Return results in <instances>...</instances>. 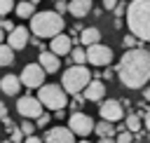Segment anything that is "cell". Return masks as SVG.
Wrapping results in <instances>:
<instances>
[{"label": "cell", "instance_id": "cell-1", "mask_svg": "<svg viewBox=\"0 0 150 143\" xmlns=\"http://www.w3.org/2000/svg\"><path fill=\"white\" fill-rule=\"evenodd\" d=\"M115 73L127 89H143L150 82V52L145 47H129L120 56Z\"/></svg>", "mask_w": 150, "mask_h": 143}, {"label": "cell", "instance_id": "cell-2", "mask_svg": "<svg viewBox=\"0 0 150 143\" xmlns=\"http://www.w3.org/2000/svg\"><path fill=\"white\" fill-rule=\"evenodd\" d=\"M127 26L143 42H150V0H131L127 7Z\"/></svg>", "mask_w": 150, "mask_h": 143}, {"label": "cell", "instance_id": "cell-3", "mask_svg": "<svg viewBox=\"0 0 150 143\" xmlns=\"http://www.w3.org/2000/svg\"><path fill=\"white\" fill-rule=\"evenodd\" d=\"M66 28V21H63V14L56 12V9H45V12H38L30 16V30L33 35L38 38H54L59 33H63Z\"/></svg>", "mask_w": 150, "mask_h": 143}, {"label": "cell", "instance_id": "cell-4", "mask_svg": "<svg viewBox=\"0 0 150 143\" xmlns=\"http://www.w3.org/2000/svg\"><path fill=\"white\" fill-rule=\"evenodd\" d=\"M89 82H91V75H89V68H87L84 63H73V66L66 68L63 75H61V84H63L66 91L73 94V96H75V94H82Z\"/></svg>", "mask_w": 150, "mask_h": 143}, {"label": "cell", "instance_id": "cell-5", "mask_svg": "<svg viewBox=\"0 0 150 143\" xmlns=\"http://www.w3.org/2000/svg\"><path fill=\"white\" fill-rule=\"evenodd\" d=\"M38 98L47 110H54V113L68 105V91L63 84H42L38 89Z\"/></svg>", "mask_w": 150, "mask_h": 143}, {"label": "cell", "instance_id": "cell-6", "mask_svg": "<svg viewBox=\"0 0 150 143\" xmlns=\"http://www.w3.org/2000/svg\"><path fill=\"white\" fill-rule=\"evenodd\" d=\"M45 77H47V70L42 68L40 61H38V63H28V66H23V70H21V82H23V87H28V89H40V87L45 84Z\"/></svg>", "mask_w": 150, "mask_h": 143}, {"label": "cell", "instance_id": "cell-7", "mask_svg": "<svg viewBox=\"0 0 150 143\" xmlns=\"http://www.w3.org/2000/svg\"><path fill=\"white\" fill-rule=\"evenodd\" d=\"M16 113H19L21 117H30V120H38V117L45 113V105H42V101H40L38 96L23 94V96H19V101H16Z\"/></svg>", "mask_w": 150, "mask_h": 143}, {"label": "cell", "instance_id": "cell-8", "mask_svg": "<svg viewBox=\"0 0 150 143\" xmlns=\"http://www.w3.org/2000/svg\"><path fill=\"white\" fill-rule=\"evenodd\" d=\"M87 59L94 68H103V66H110L112 63V49L108 45H101V42H94L87 47Z\"/></svg>", "mask_w": 150, "mask_h": 143}, {"label": "cell", "instance_id": "cell-9", "mask_svg": "<svg viewBox=\"0 0 150 143\" xmlns=\"http://www.w3.org/2000/svg\"><path fill=\"white\" fill-rule=\"evenodd\" d=\"M68 127H70L80 138H87V136L96 129L94 120H91L87 113H82V110H73V115L68 117Z\"/></svg>", "mask_w": 150, "mask_h": 143}, {"label": "cell", "instance_id": "cell-10", "mask_svg": "<svg viewBox=\"0 0 150 143\" xmlns=\"http://www.w3.org/2000/svg\"><path fill=\"white\" fill-rule=\"evenodd\" d=\"M98 113H101L103 120L120 122V120H124V103H122V101H115V98H103Z\"/></svg>", "mask_w": 150, "mask_h": 143}, {"label": "cell", "instance_id": "cell-11", "mask_svg": "<svg viewBox=\"0 0 150 143\" xmlns=\"http://www.w3.org/2000/svg\"><path fill=\"white\" fill-rule=\"evenodd\" d=\"M75 131L66 124V127H61V124H56V127H52L47 134H45V141L47 143H73L75 141Z\"/></svg>", "mask_w": 150, "mask_h": 143}, {"label": "cell", "instance_id": "cell-12", "mask_svg": "<svg viewBox=\"0 0 150 143\" xmlns=\"http://www.w3.org/2000/svg\"><path fill=\"white\" fill-rule=\"evenodd\" d=\"M49 49L56 52L59 56H68L73 52V35H66V33H59L49 40Z\"/></svg>", "mask_w": 150, "mask_h": 143}, {"label": "cell", "instance_id": "cell-13", "mask_svg": "<svg viewBox=\"0 0 150 143\" xmlns=\"http://www.w3.org/2000/svg\"><path fill=\"white\" fill-rule=\"evenodd\" d=\"M30 28H23V26H16L12 33H7V42L16 49V52H21L26 45H28V38H30Z\"/></svg>", "mask_w": 150, "mask_h": 143}, {"label": "cell", "instance_id": "cell-14", "mask_svg": "<svg viewBox=\"0 0 150 143\" xmlns=\"http://www.w3.org/2000/svg\"><path fill=\"white\" fill-rule=\"evenodd\" d=\"M21 87H23L21 75L9 73V75H2V77H0V91H2V94H7V96H16Z\"/></svg>", "mask_w": 150, "mask_h": 143}, {"label": "cell", "instance_id": "cell-15", "mask_svg": "<svg viewBox=\"0 0 150 143\" xmlns=\"http://www.w3.org/2000/svg\"><path fill=\"white\" fill-rule=\"evenodd\" d=\"M84 98L87 101H94V103H101L103 101V96H105V84H103V80H91L87 87H84Z\"/></svg>", "mask_w": 150, "mask_h": 143}, {"label": "cell", "instance_id": "cell-16", "mask_svg": "<svg viewBox=\"0 0 150 143\" xmlns=\"http://www.w3.org/2000/svg\"><path fill=\"white\" fill-rule=\"evenodd\" d=\"M38 61L42 63V68H45L47 73H56V70L61 68V59H59V54L52 52V49H42L40 56H38Z\"/></svg>", "mask_w": 150, "mask_h": 143}, {"label": "cell", "instance_id": "cell-17", "mask_svg": "<svg viewBox=\"0 0 150 143\" xmlns=\"http://www.w3.org/2000/svg\"><path fill=\"white\" fill-rule=\"evenodd\" d=\"M115 122H110V120H103L101 117V122L96 124V129H94V134L101 138V141H112L115 138Z\"/></svg>", "mask_w": 150, "mask_h": 143}, {"label": "cell", "instance_id": "cell-18", "mask_svg": "<svg viewBox=\"0 0 150 143\" xmlns=\"http://www.w3.org/2000/svg\"><path fill=\"white\" fill-rule=\"evenodd\" d=\"M68 12H70L75 19H84V16L91 12V0H70V2H68Z\"/></svg>", "mask_w": 150, "mask_h": 143}, {"label": "cell", "instance_id": "cell-19", "mask_svg": "<svg viewBox=\"0 0 150 143\" xmlns=\"http://www.w3.org/2000/svg\"><path fill=\"white\" fill-rule=\"evenodd\" d=\"M14 14H16V19H28V21H30V16L35 14V2H30V0H19V5L14 7Z\"/></svg>", "mask_w": 150, "mask_h": 143}, {"label": "cell", "instance_id": "cell-20", "mask_svg": "<svg viewBox=\"0 0 150 143\" xmlns=\"http://www.w3.org/2000/svg\"><path fill=\"white\" fill-rule=\"evenodd\" d=\"M80 42H82L84 47H89V45H94V42H101V30L94 28V26L82 28V30H80Z\"/></svg>", "mask_w": 150, "mask_h": 143}, {"label": "cell", "instance_id": "cell-21", "mask_svg": "<svg viewBox=\"0 0 150 143\" xmlns=\"http://www.w3.org/2000/svg\"><path fill=\"white\" fill-rule=\"evenodd\" d=\"M141 117H143L141 113H129V115H124V127L131 129L134 134H138L141 127H143V120H141Z\"/></svg>", "mask_w": 150, "mask_h": 143}, {"label": "cell", "instance_id": "cell-22", "mask_svg": "<svg viewBox=\"0 0 150 143\" xmlns=\"http://www.w3.org/2000/svg\"><path fill=\"white\" fill-rule=\"evenodd\" d=\"M14 52H16V49H14L9 42H7V45L0 42V66H9V63L14 61Z\"/></svg>", "mask_w": 150, "mask_h": 143}, {"label": "cell", "instance_id": "cell-23", "mask_svg": "<svg viewBox=\"0 0 150 143\" xmlns=\"http://www.w3.org/2000/svg\"><path fill=\"white\" fill-rule=\"evenodd\" d=\"M70 63H89V59H87V49H82V47H73V52H70Z\"/></svg>", "mask_w": 150, "mask_h": 143}, {"label": "cell", "instance_id": "cell-24", "mask_svg": "<svg viewBox=\"0 0 150 143\" xmlns=\"http://www.w3.org/2000/svg\"><path fill=\"white\" fill-rule=\"evenodd\" d=\"M141 42H143V40H141L138 35H134L131 30H129V35H124V38H122V45H124L127 49H129V47H141Z\"/></svg>", "mask_w": 150, "mask_h": 143}, {"label": "cell", "instance_id": "cell-25", "mask_svg": "<svg viewBox=\"0 0 150 143\" xmlns=\"http://www.w3.org/2000/svg\"><path fill=\"white\" fill-rule=\"evenodd\" d=\"M14 0H0V16H7L12 9H14Z\"/></svg>", "mask_w": 150, "mask_h": 143}, {"label": "cell", "instance_id": "cell-26", "mask_svg": "<svg viewBox=\"0 0 150 143\" xmlns=\"http://www.w3.org/2000/svg\"><path fill=\"white\" fill-rule=\"evenodd\" d=\"M0 28H2L5 33H12L16 26H14V21H12V19H5V16H0Z\"/></svg>", "mask_w": 150, "mask_h": 143}, {"label": "cell", "instance_id": "cell-27", "mask_svg": "<svg viewBox=\"0 0 150 143\" xmlns=\"http://www.w3.org/2000/svg\"><path fill=\"white\" fill-rule=\"evenodd\" d=\"M35 124H38V129H45V127L49 124V113H42V115L35 120Z\"/></svg>", "mask_w": 150, "mask_h": 143}, {"label": "cell", "instance_id": "cell-28", "mask_svg": "<svg viewBox=\"0 0 150 143\" xmlns=\"http://www.w3.org/2000/svg\"><path fill=\"white\" fill-rule=\"evenodd\" d=\"M9 141H14V143H16V141H26V134H23V129H14V134L9 136Z\"/></svg>", "mask_w": 150, "mask_h": 143}, {"label": "cell", "instance_id": "cell-29", "mask_svg": "<svg viewBox=\"0 0 150 143\" xmlns=\"http://www.w3.org/2000/svg\"><path fill=\"white\" fill-rule=\"evenodd\" d=\"M54 5H56V12H61V14L68 12V2H66V0H56Z\"/></svg>", "mask_w": 150, "mask_h": 143}, {"label": "cell", "instance_id": "cell-30", "mask_svg": "<svg viewBox=\"0 0 150 143\" xmlns=\"http://www.w3.org/2000/svg\"><path fill=\"white\" fill-rule=\"evenodd\" d=\"M120 5V0H103V9H115Z\"/></svg>", "mask_w": 150, "mask_h": 143}, {"label": "cell", "instance_id": "cell-31", "mask_svg": "<svg viewBox=\"0 0 150 143\" xmlns=\"http://www.w3.org/2000/svg\"><path fill=\"white\" fill-rule=\"evenodd\" d=\"M2 124H5V129H7V131H14V122H12L9 117H5V120H2Z\"/></svg>", "mask_w": 150, "mask_h": 143}, {"label": "cell", "instance_id": "cell-32", "mask_svg": "<svg viewBox=\"0 0 150 143\" xmlns=\"http://www.w3.org/2000/svg\"><path fill=\"white\" fill-rule=\"evenodd\" d=\"M5 117H7V105L0 101V120H5Z\"/></svg>", "mask_w": 150, "mask_h": 143}, {"label": "cell", "instance_id": "cell-33", "mask_svg": "<svg viewBox=\"0 0 150 143\" xmlns=\"http://www.w3.org/2000/svg\"><path fill=\"white\" fill-rule=\"evenodd\" d=\"M26 141H28V143H40V136H35V134H30V136H26Z\"/></svg>", "mask_w": 150, "mask_h": 143}, {"label": "cell", "instance_id": "cell-34", "mask_svg": "<svg viewBox=\"0 0 150 143\" xmlns=\"http://www.w3.org/2000/svg\"><path fill=\"white\" fill-rule=\"evenodd\" d=\"M143 98H145V101H150V87H148V84L143 87Z\"/></svg>", "mask_w": 150, "mask_h": 143}, {"label": "cell", "instance_id": "cell-35", "mask_svg": "<svg viewBox=\"0 0 150 143\" xmlns=\"http://www.w3.org/2000/svg\"><path fill=\"white\" fill-rule=\"evenodd\" d=\"M143 120H145V129L150 131V110H145V117H143Z\"/></svg>", "mask_w": 150, "mask_h": 143}, {"label": "cell", "instance_id": "cell-36", "mask_svg": "<svg viewBox=\"0 0 150 143\" xmlns=\"http://www.w3.org/2000/svg\"><path fill=\"white\" fill-rule=\"evenodd\" d=\"M101 77H103V80H110V77H112V70H105V73H103Z\"/></svg>", "mask_w": 150, "mask_h": 143}, {"label": "cell", "instance_id": "cell-37", "mask_svg": "<svg viewBox=\"0 0 150 143\" xmlns=\"http://www.w3.org/2000/svg\"><path fill=\"white\" fill-rule=\"evenodd\" d=\"M2 38H5V30H2V28H0V42H2Z\"/></svg>", "mask_w": 150, "mask_h": 143}, {"label": "cell", "instance_id": "cell-38", "mask_svg": "<svg viewBox=\"0 0 150 143\" xmlns=\"http://www.w3.org/2000/svg\"><path fill=\"white\" fill-rule=\"evenodd\" d=\"M30 2H40V0H30Z\"/></svg>", "mask_w": 150, "mask_h": 143}, {"label": "cell", "instance_id": "cell-39", "mask_svg": "<svg viewBox=\"0 0 150 143\" xmlns=\"http://www.w3.org/2000/svg\"><path fill=\"white\" fill-rule=\"evenodd\" d=\"M52 2H56V0H52Z\"/></svg>", "mask_w": 150, "mask_h": 143}]
</instances>
